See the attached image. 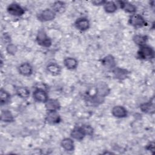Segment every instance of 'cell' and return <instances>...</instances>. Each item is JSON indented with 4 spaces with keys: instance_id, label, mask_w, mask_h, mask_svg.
<instances>
[{
    "instance_id": "cell-1",
    "label": "cell",
    "mask_w": 155,
    "mask_h": 155,
    "mask_svg": "<svg viewBox=\"0 0 155 155\" xmlns=\"http://www.w3.org/2000/svg\"><path fill=\"white\" fill-rule=\"evenodd\" d=\"M137 56L141 59H151L154 57V51L152 47L145 45L140 47V49L137 51Z\"/></svg>"
},
{
    "instance_id": "cell-2",
    "label": "cell",
    "mask_w": 155,
    "mask_h": 155,
    "mask_svg": "<svg viewBox=\"0 0 155 155\" xmlns=\"http://www.w3.org/2000/svg\"><path fill=\"white\" fill-rule=\"evenodd\" d=\"M129 23L135 28L142 27L147 24L145 19L139 14H133L131 15L129 19Z\"/></svg>"
},
{
    "instance_id": "cell-3",
    "label": "cell",
    "mask_w": 155,
    "mask_h": 155,
    "mask_svg": "<svg viewBox=\"0 0 155 155\" xmlns=\"http://www.w3.org/2000/svg\"><path fill=\"white\" fill-rule=\"evenodd\" d=\"M38 44L44 47H49L51 45V40L48 38L44 30H41L38 31L36 36Z\"/></svg>"
},
{
    "instance_id": "cell-4",
    "label": "cell",
    "mask_w": 155,
    "mask_h": 155,
    "mask_svg": "<svg viewBox=\"0 0 155 155\" xmlns=\"http://www.w3.org/2000/svg\"><path fill=\"white\" fill-rule=\"evenodd\" d=\"M7 12L14 16H21L24 13V9L18 3L10 4L7 8Z\"/></svg>"
},
{
    "instance_id": "cell-5",
    "label": "cell",
    "mask_w": 155,
    "mask_h": 155,
    "mask_svg": "<svg viewBox=\"0 0 155 155\" xmlns=\"http://www.w3.org/2000/svg\"><path fill=\"white\" fill-rule=\"evenodd\" d=\"M56 13L52 9L47 8L38 15V18L42 22H47L54 19Z\"/></svg>"
},
{
    "instance_id": "cell-6",
    "label": "cell",
    "mask_w": 155,
    "mask_h": 155,
    "mask_svg": "<svg viewBox=\"0 0 155 155\" xmlns=\"http://www.w3.org/2000/svg\"><path fill=\"white\" fill-rule=\"evenodd\" d=\"M33 99L39 102H46L48 99V96L45 90L41 88L35 90L33 93Z\"/></svg>"
},
{
    "instance_id": "cell-7",
    "label": "cell",
    "mask_w": 155,
    "mask_h": 155,
    "mask_svg": "<svg viewBox=\"0 0 155 155\" xmlns=\"http://www.w3.org/2000/svg\"><path fill=\"white\" fill-rule=\"evenodd\" d=\"M45 121L48 124H56L61 121V117L57 111H48Z\"/></svg>"
},
{
    "instance_id": "cell-8",
    "label": "cell",
    "mask_w": 155,
    "mask_h": 155,
    "mask_svg": "<svg viewBox=\"0 0 155 155\" xmlns=\"http://www.w3.org/2000/svg\"><path fill=\"white\" fill-rule=\"evenodd\" d=\"M96 93L97 95L105 97L109 94L110 88L106 83L104 82H100L97 84Z\"/></svg>"
},
{
    "instance_id": "cell-9",
    "label": "cell",
    "mask_w": 155,
    "mask_h": 155,
    "mask_svg": "<svg viewBox=\"0 0 155 155\" xmlns=\"http://www.w3.org/2000/svg\"><path fill=\"white\" fill-rule=\"evenodd\" d=\"M75 27L81 31H85L90 27V22L87 18H80L75 22Z\"/></svg>"
},
{
    "instance_id": "cell-10",
    "label": "cell",
    "mask_w": 155,
    "mask_h": 155,
    "mask_svg": "<svg viewBox=\"0 0 155 155\" xmlns=\"http://www.w3.org/2000/svg\"><path fill=\"white\" fill-rule=\"evenodd\" d=\"M112 114L117 118H123L127 116V110L123 106H114L111 110Z\"/></svg>"
},
{
    "instance_id": "cell-11",
    "label": "cell",
    "mask_w": 155,
    "mask_h": 155,
    "mask_svg": "<svg viewBox=\"0 0 155 155\" xmlns=\"http://www.w3.org/2000/svg\"><path fill=\"white\" fill-rule=\"evenodd\" d=\"M102 65L108 70H112L115 68L116 61L114 58L111 55L105 56L101 61Z\"/></svg>"
},
{
    "instance_id": "cell-12",
    "label": "cell",
    "mask_w": 155,
    "mask_h": 155,
    "mask_svg": "<svg viewBox=\"0 0 155 155\" xmlns=\"http://www.w3.org/2000/svg\"><path fill=\"white\" fill-rule=\"evenodd\" d=\"M19 73L25 76H30L33 73V68L31 65L28 63H22L18 67Z\"/></svg>"
},
{
    "instance_id": "cell-13",
    "label": "cell",
    "mask_w": 155,
    "mask_h": 155,
    "mask_svg": "<svg viewBox=\"0 0 155 155\" xmlns=\"http://www.w3.org/2000/svg\"><path fill=\"white\" fill-rule=\"evenodd\" d=\"M117 3L122 9L127 13L133 14L136 11V7L131 3L125 1H117Z\"/></svg>"
},
{
    "instance_id": "cell-14",
    "label": "cell",
    "mask_w": 155,
    "mask_h": 155,
    "mask_svg": "<svg viewBox=\"0 0 155 155\" xmlns=\"http://www.w3.org/2000/svg\"><path fill=\"white\" fill-rule=\"evenodd\" d=\"M45 108L47 111H57L60 108V104L58 100L48 99L45 102Z\"/></svg>"
},
{
    "instance_id": "cell-15",
    "label": "cell",
    "mask_w": 155,
    "mask_h": 155,
    "mask_svg": "<svg viewBox=\"0 0 155 155\" xmlns=\"http://www.w3.org/2000/svg\"><path fill=\"white\" fill-rule=\"evenodd\" d=\"M85 133L84 131L83 128L82 127H76L74 128L70 133V136L72 138L77 140H82L84 137L85 136Z\"/></svg>"
},
{
    "instance_id": "cell-16",
    "label": "cell",
    "mask_w": 155,
    "mask_h": 155,
    "mask_svg": "<svg viewBox=\"0 0 155 155\" xmlns=\"http://www.w3.org/2000/svg\"><path fill=\"white\" fill-rule=\"evenodd\" d=\"M61 147L67 151H71L74 150V142L70 138H64L61 142Z\"/></svg>"
},
{
    "instance_id": "cell-17",
    "label": "cell",
    "mask_w": 155,
    "mask_h": 155,
    "mask_svg": "<svg viewBox=\"0 0 155 155\" xmlns=\"http://www.w3.org/2000/svg\"><path fill=\"white\" fill-rule=\"evenodd\" d=\"M140 108L142 111L146 113H153L154 111V105L153 101H149L146 103L142 104Z\"/></svg>"
},
{
    "instance_id": "cell-18",
    "label": "cell",
    "mask_w": 155,
    "mask_h": 155,
    "mask_svg": "<svg viewBox=\"0 0 155 155\" xmlns=\"http://www.w3.org/2000/svg\"><path fill=\"white\" fill-rule=\"evenodd\" d=\"M47 70L51 74L56 76L58 75L61 71V67L56 63H50L47 66Z\"/></svg>"
},
{
    "instance_id": "cell-19",
    "label": "cell",
    "mask_w": 155,
    "mask_h": 155,
    "mask_svg": "<svg viewBox=\"0 0 155 155\" xmlns=\"http://www.w3.org/2000/svg\"><path fill=\"white\" fill-rule=\"evenodd\" d=\"M64 64L69 70H74L78 66V61L73 58H67L64 60Z\"/></svg>"
},
{
    "instance_id": "cell-20",
    "label": "cell",
    "mask_w": 155,
    "mask_h": 155,
    "mask_svg": "<svg viewBox=\"0 0 155 155\" xmlns=\"http://www.w3.org/2000/svg\"><path fill=\"white\" fill-rule=\"evenodd\" d=\"M1 120L4 122H11L14 120V117L9 110H2L1 114Z\"/></svg>"
},
{
    "instance_id": "cell-21",
    "label": "cell",
    "mask_w": 155,
    "mask_h": 155,
    "mask_svg": "<svg viewBox=\"0 0 155 155\" xmlns=\"http://www.w3.org/2000/svg\"><path fill=\"white\" fill-rule=\"evenodd\" d=\"M147 37L145 35H134L133 38V40L134 41V42L140 46H143L146 44V42L147 41Z\"/></svg>"
},
{
    "instance_id": "cell-22",
    "label": "cell",
    "mask_w": 155,
    "mask_h": 155,
    "mask_svg": "<svg viewBox=\"0 0 155 155\" xmlns=\"http://www.w3.org/2000/svg\"><path fill=\"white\" fill-rule=\"evenodd\" d=\"M105 11L108 13H112L117 10V4L113 1H106L104 4Z\"/></svg>"
},
{
    "instance_id": "cell-23",
    "label": "cell",
    "mask_w": 155,
    "mask_h": 155,
    "mask_svg": "<svg viewBox=\"0 0 155 155\" xmlns=\"http://www.w3.org/2000/svg\"><path fill=\"white\" fill-rule=\"evenodd\" d=\"M114 76L119 79H125L128 74V72L126 70L120 68H114L113 70Z\"/></svg>"
},
{
    "instance_id": "cell-24",
    "label": "cell",
    "mask_w": 155,
    "mask_h": 155,
    "mask_svg": "<svg viewBox=\"0 0 155 155\" xmlns=\"http://www.w3.org/2000/svg\"><path fill=\"white\" fill-rule=\"evenodd\" d=\"M0 99H1V105H5L9 102L10 100V94L5 90L1 89L0 91Z\"/></svg>"
},
{
    "instance_id": "cell-25",
    "label": "cell",
    "mask_w": 155,
    "mask_h": 155,
    "mask_svg": "<svg viewBox=\"0 0 155 155\" xmlns=\"http://www.w3.org/2000/svg\"><path fill=\"white\" fill-rule=\"evenodd\" d=\"M16 94L21 98L26 99L30 95V91L26 87H20L17 88Z\"/></svg>"
},
{
    "instance_id": "cell-26",
    "label": "cell",
    "mask_w": 155,
    "mask_h": 155,
    "mask_svg": "<svg viewBox=\"0 0 155 155\" xmlns=\"http://www.w3.org/2000/svg\"><path fill=\"white\" fill-rule=\"evenodd\" d=\"M51 9L55 13L62 12L65 9V4L62 1H56L53 4Z\"/></svg>"
},
{
    "instance_id": "cell-27",
    "label": "cell",
    "mask_w": 155,
    "mask_h": 155,
    "mask_svg": "<svg viewBox=\"0 0 155 155\" xmlns=\"http://www.w3.org/2000/svg\"><path fill=\"white\" fill-rule=\"evenodd\" d=\"M104 97L100 96L96 94V95L91 96L88 99V101L90 102L92 104V105H98L104 101Z\"/></svg>"
},
{
    "instance_id": "cell-28",
    "label": "cell",
    "mask_w": 155,
    "mask_h": 155,
    "mask_svg": "<svg viewBox=\"0 0 155 155\" xmlns=\"http://www.w3.org/2000/svg\"><path fill=\"white\" fill-rule=\"evenodd\" d=\"M17 47L16 45L12 44H9L7 47H6V50L8 52V53L10 54H15L16 51H17Z\"/></svg>"
},
{
    "instance_id": "cell-29",
    "label": "cell",
    "mask_w": 155,
    "mask_h": 155,
    "mask_svg": "<svg viewBox=\"0 0 155 155\" xmlns=\"http://www.w3.org/2000/svg\"><path fill=\"white\" fill-rule=\"evenodd\" d=\"M82 128L84 130V133H85L86 135H89L91 136V134H93V128L88 125H85L82 127Z\"/></svg>"
},
{
    "instance_id": "cell-30",
    "label": "cell",
    "mask_w": 155,
    "mask_h": 155,
    "mask_svg": "<svg viewBox=\"0 0 155 155\" xmlns=\"http://www.w3.org/2000/svg\"><path fill=\"white\" fill-rule=\"evenodd\" d=\"M105 2V1H91V3L94 5H104Z\"/></svg>"
},
{
    "instance_id": "cell-31",
    "label": "cell",
    "mask_w": 155,
    "mask_h": 155,
    "mask_svg": "<svg viewBox=\"0 0 155 155\" xmlns=\"http://www.w3.org/2000/svg\"><path fill=\"white\" fill-rule=\"evenodd\" d=\"M154 143L153 142H151V143H150L148 145H147V149L148 150H154Z\"/></svg>"
}]
</instances>
